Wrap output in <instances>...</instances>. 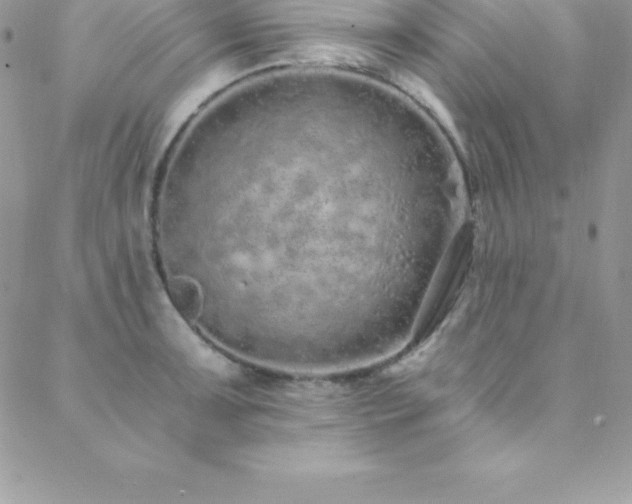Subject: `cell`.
Here are the masks:
<instances>
[{"label":"cell","mask_w":632,"mask_h":504,"mask_svg":"<svg viewBox=\"0 0 632 504\" xmlns=\"http://www.w3.org/2000/svg\"><path fill=\"white\" fill-rule=\"evenodd\" d=\"M397 82L411 98L428 110L443 127L451 133L456 132L455 123L450 112L424 80L410 72H403L398 75Z\"/></svg>","instance_id":"1"}]
</instances>
